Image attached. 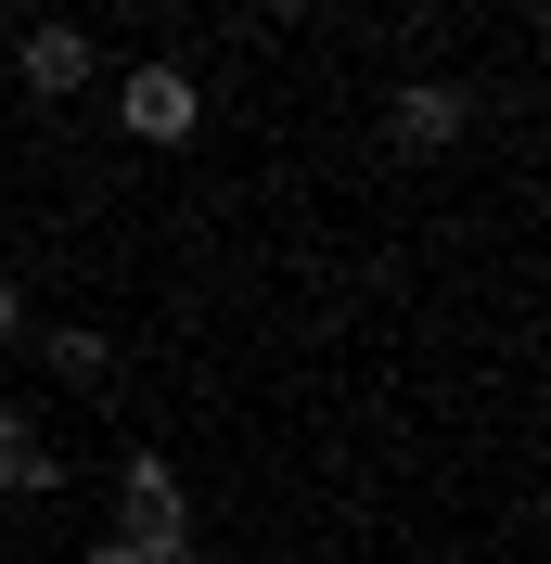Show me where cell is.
<instances>
[{
	"mask_svg": "<svg viewBox=\"0 0 551 564\" xmlns=\"http://www.w3.org/2000/svg\"><path fill=\"white\" fill-rule=\"evenodd\" d=\"M193 129H206V77L168 65V52H141V65L116 77V141H154V154H180Z\"/></svg>",
	"mask_w": 551,
	"mask_h": 564,
	"instance_id": "1",
	"label": "cell"
},
{
	"mask_svg": "<svg viewBox=\"0 0 551 564\" xmlns=\"http://www.w3.org/2000/svg\"><path fill=\"white\" fill-rule=\"evenodd\" d=\"M372 141H385V154H411V167H436L449 141H475V90H462V77H398Z\"/></svg>",
	"mask_w": 551,
	"mask_h": 564,
	"instance_id": "2",
	"label": "cell"
},
{
	"mask_svg": "<svg viewBox=\"0 0 551 564\" xmlns=\"http://www.w3.org/2000/svg\"><path fill=\"white\" fill-rule=\"evenodd\" d=\"M26 359L52 372L65 398H90V386H116V347L90 334V321H52V334H26Z\"/></svg>",
	"mask_w": 551,
	"mask_h": 564,
	"instance_id": "5",
	"label": "cell"
},
{
	"mask_svg": "<svg viewBox=\"0 0 551 564\" xmlns=\"http://www.w3.org/2000/svg\"><path fill=\"white\" fill-rule=\"evenodd\" d=\"M0 347H26V282L0 270Z\"/></svg>",
	"mask_w": 551,
	"mask_h": 564,
	"instance_id": "7",
	"label": "cell"
},
{
	"mask_svg": "<svg viewBox=\"0 0 551 564\" xmlns=\"http://www.w3.org/2000/svg\"><path fill=\"white\" fill-rule=\"evenodd\" d=\"M257 13H270V26H295V13H309V0H257Z\"/></svg>",
	"mask_w": 551,
	"mask_h": 564,
	"instance_id": "9",
	"label": "cell"
},
{
	"mask_svg": "<svg viewBox=\"0 0 551 564\" xmlns=\"http://www.w3.org/2000/svg\"><path fill=\"white\" fill-rule=\"evenodd\" d=\"M116 527H129V539H193V488H180L168 449H129V462H116Z\"/></svg>",
	"mask_w": 551,
	"mask_h": 564,
	"instance_id": "4",
	"label": "cell"
},
{
	"mask_svg": "<svg viewBox=\"0 0 551 564\" xmlns=\"http://www.w3.org/2000/svg\"><path fill=\"white\" fill-rule=\"evenodd\" d=\"M39 423H26V398H0V475H13V449H26Z\"/></svg>",
	"mask_w": 551,
	"mask_h": 564,
	"instance_id": "8",
	"label": "cell"
},
{
	"mask_svg": "<svg viewBox=\"0 0 551 564\" xmlns=\"http://www.w3.org/2000/svg\"><path fill=\"white\" fill-rule=\"evenodd\" d=\"M90 77H104V39L77 26V13H39V26L13 39V90H26V104H77Z\"/></svg>",
	"mask_w": 551,
	"mask_h": 564,
	"instance_id": "3",
	"label": "cell"
},
{
	"mask_svg": "<svg viewBox=\"0 0 551 564\" xmlns=\"http://www.w3.org/2000/svg\"><path fill=\"white\" fill-rule=\"evenodd\" d=\"M77 564H193V539H129V527H104Z\"/></svg>",
	"mask_w": 551,
	"mask_h": 564,
	"instance_id": "6",
	"label": "cell"
}]
</instances>
